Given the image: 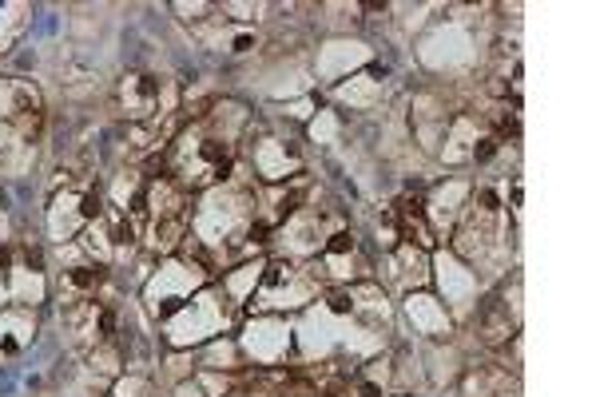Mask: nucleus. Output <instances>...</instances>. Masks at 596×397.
Instances as JSON below:
<instances>
[{
	"label": "nucleus",
	"instance_id": "nucleus-4",
	"mask_svg": "<svg viewBox=\"0 0 596 397\" xmlns=\"http://www.w3.org/2000/svg\"><path fill=\"white\" fill-rule=\"evenodd\" d=\"M350 247H354V238H350V234H334V242H330V251H334V254H346Z\"/></svg>",
	"mask_w": 596,
	"mask_h": 397
},
{
	"label": "nucleus",
	"instance_id": "nucleus-8",
	"mask_svg": "<svg viewBox=\"0 0 596 397\" xmlns=\"http://www.w3.org/2000/svg\"><path fill=\"white\" fill-rule=\"evenodd\" d=\"M100 330H104V334H111V330H115V318H111V314H104V318H100Z\"/></svg>",
	"mask_w": 596,
	"mask_h": 397
},
{
	"label": "nucleus",
	"instance_id": "nucleus-6",
	"mask_svg": "<svg viewBox=\"0 0 596 397\" xmlns=\"http://www.w3.org/2000/svg\"><path fill=\"white\" fill-rule=\"evenodd\" d=\"M493 151H497V143H493V139H485V143H481V147H477V159H489V155H493Z\"/></svg>",
	"mask_w": 596,
	"mask_h": 397
},
{
	"label": "nucleus",
	"instance_id": "nucleus-9",
	"mask_svg": "<svg viewBox=\"0 0 596 397\" xmlns=\"http://www.w3.org/2000/svg\"><path fill=\"white\" fill-rule=\"evenodd\" d=\"M362 397H378V389L374 385H362Z\"/></svg>",
	"mask_w": 596,
	"mask_h": 397
},
{
	"label": "nucleus",
	"instance_id": "nucleus-2",
	"mask_svg": "<svg viewBox=\"0 0 596 397\" xmlns=\"http://www.w3.org/2000/svg\"><path fill=\"white\" fill-rule=\"evenodd\" d=\"M80 215H84V219H96V215H100V195H84Z\"/></svg>",
	"mask_w": 596,
	"mask_h": 397
},
{
	"label": "nucleus",
	"instance_id": "nucleus-3",
	"mask_svg": "<svg viewBox=\"0 0 596 397\" xmlns=\"http://www.w3.org/2000/svg\"><path fill=\"white\" fill-rule=\"evenodd\" d=\"M350 306H354V302H350V294H342V290H338V294H330V310L350 314Z\"/></svg>",
	"mask_w": 596,
	"mask_h": 397
},
{
	"label": "nucleus",
	"instance_id": "nucleus-5",
	"mask_svg": "<svg viewBox=\"0 0 596 397\" xmlns=\"http://www.w3.org/2000/svg\"><path fill=\"white\" fill-rule=\"evenodd\" d=\"M477 199H481V207H485V210H497V195H493V191H481Z\"/></svg>",
	"mask_w": 596,
	"mask_h": 397
},
{
	"label": "nucleus",
	"instance_id": "nucleus-1",
	"mask_svg": "<svg viewBox=\"0 0 596 397\" xmlns=\"http://www.w3.org/2000/svg\"><path fill=\"white\" fill-rule=\"evenodd\" d=\"M100 278H104L100 266H96V270H76V274H72V282H80V286H92V282H100Z\"/></svg>",
	"mask_w": 596,
	"mask_h": 397
},
{
	"label": "nucleus",
	"instance_id": "nucleus-7",
	"mask_svg": "<svg viewBox=\"0 0 596 397\" xmlns=\"http://www.w3.org/2000/svg\"><path fill=\"white\" fill-rule=\"evenodd\" d=\"M115 242H131V227H115Z\"/></svg>",
	"mask_w": 596,
	"mask_h": 397
}]
</instances>
